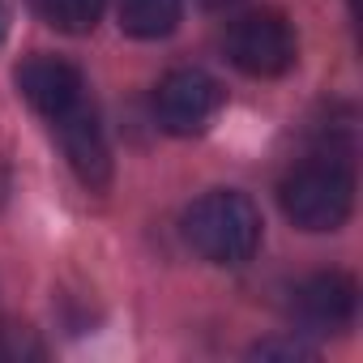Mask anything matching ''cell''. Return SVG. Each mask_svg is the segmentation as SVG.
<instances>
[{
  "label": "cell",
  "instance_id": "obj_1",
  "mask_svg": "<svg viewBox=\"0 0 363 363\" xmlns=\"http://www.w3.org/2000/svg\"><path fill=\"white\" fill-rule=\"evenodd\" d=\"M261 210L235 189H214L184 214V240L210 265H248L261 248Z\"/></svg>",
  "mask_w": 363,
  "mask_h": 363
},
{
  "label": "cell",
  "instance_id": "obj_2",
  "mask_svg": "<svg viewBox=\"0 0 363 363\" xmlns=\"http://www.w3.org/2000/svg\"><path fill=\"white\" fill-rule=\"evenodd\" d=\"M282 214L299 227V231H337L346 227L350 210H354V175L346 158L333 154H312L308 162H299L278 189Z\"/></svg>",
  "mask_w": 363,
  "mask_h": 363
},
{
  "label": "cell",
  "instance_id": "obj_3",
  "mask_svg": "<svg viewBox=\"0 0 363 363\" xmlns=\"http://www.w3.org/2000/svg\"><path fill=\"white\" fill-rule=\"evenodd\" d=\"M223 48H227V60L248 77H282L299 60V39H295L291 22L274 9L240 13L227 26Z\"/></svg>",
  "mask_w": 363,
  "mask_h": 363
},
{
  "label": "cell",
  "instance_id": "obj_4",
  "mask_svg": "<svg viewBox=\"0 0 363 363\" xmlns=\"http://www.w3.org/2000/svg\"><path fill=\"white\" fill-rule=\"evenodd\" d=\"M223 103L227 94L206 69H171L154 90V120L171 137H197L218 120Z\"/></svg>",
  "mask_w": 363,
  "mask_h": 363
},
{
  "label": "cell",
  "instance_id": "obj_5",
  "mask_svg": "<svg viewBox=\"0 0 363 363\" xmlns=\"http://www.w3.org/2000/svg\"><path fill=\"white\" fill-rule=\"evenodd\" d=\"M359 312V286L350 274L342 269H320L308 274L295 291H291V320L299 333H342L350 329Z\"/></svg>",
  "mask_w": 363,
  "mask_h": 363
},
{
  "label": "cell",
  "instance_id": "obj_6",
  "mask_svg": "<svg viewBox=\"0 0 363 363\" xmlns=\"http://www.w3.org/2000/svg\"><path fill=\"white\" fill-rule=\"evenodd\" d=\"M18 90L22 99L52 124L60 116H69L73 107H82L86 94V77L77 65L60 60V56H30L18 65Z\"/></svg>",
  "mask_w": 363,
  "mask_h": 363
},
{
  "label": "cell",
  "instance_id": "obj_7",
  "mask_svg": "<svg viewBox=\"0 0 363 363\" xmlns=\"http://www.w3.org/2000/svg\"><path fill=\"white\" fill-rule=\"evenodd\" d=\"M52 128L60 137V150H65L73 175L86 189H107L111 184V150H107V133H103V120H99L94 103L86 99L69 116L52 120Z\"/></svg>",
  "mask_w": 363,
  "mask_h": 363
},
{
  "label": "cell",
  "instance_id": "obj_8",
  "mask_svg": "<svg viewBox=\"0 0 363 363\" xmlns=\"http://www.w3.org/2000/svg\"><path fill=\"white\" fill-rule=\"evenodd\" d=\"M179 18H184V0H120V26L133 39H167Z\"/></svg>",
  "mask_w": 363,
  "mask_h": 363
},
{
  "label": "cell",
  "instance_id": "obj_9",
  "mask_svg": "<svg viewBox=\"0 0 363 363\" xmlns=\"http://www.w3.org/2000/svg\"><path fill=\"white\" fill-rule=\"evenodd\" d=\"M35 9L60 35H90L107 13V0H35Z\"/></svg>",
  "mask_w": 363,
  "mask_h": 363
},
{
  "label": "cell",
  "instance_id": "obj_10",
  "mask_svg": "<svg viewBox=\"0 0 363 363\" xmlns=\"http://www.w3.org/2000/svg\"><path fill=\"white\" fill-rule=\"evenodd\" d=\"M48 354V346L39 342V333L30 325L5 320L0 325V363H39Z\"/></svg>",
  "mask_w": 363,
  "mask_h": 363
},
{
  "label": "cell",
  "instance_id": "obj_11",
  "mask_svg": "<svg viewBox=\"0 0 363 363\" xmlns=\"http://www.w3.org/2000/svg\"><path fill=\"white\" fill-rule=\"evenodd\" d=\"M257 359H316V346H308L303 337H269L252 346Z\"/></svg>",
  "mask_w": 363,
  "mask_h": 363
},
{
  "label": "cell",
  "instance_id": "obj_12",
  "mask_svg": "<svg viewBox=\"0 0 363 363\" xmlns=\"http://www.w3.org/2000/svg\"><path fill=\"white\" fill-rule=\"evenodd\" d=\"M5 197H9V171L0 167V206H5Z\"/></svg>",
  "mask_w": 363,
  "mask_h": 363
},
{
  "label": "cell",
  "instance_id": "obj_13",
  "mask_svg": "<svg viewBox=\"0 0 363 363\" xmlns=\"http://www.w3.org/2000/svg\"><path fill=\"white\" fill-rule=\"evenodd\" d=\"M5 30H9V13H5V5H0V43H5Z\"/></svg>",
  "mask_w": 363,
  "mask_h": 363
}]
</instances>
